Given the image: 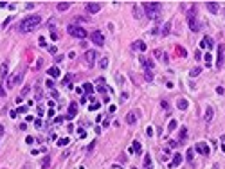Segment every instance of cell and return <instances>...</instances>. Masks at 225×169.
<instances>
[{
  "label": "cell",
  "instance_id": "obj_22",
  "mask_svg": "<svg viewBox=\"0 0 225 169\" xmlns=\"http://www.w3.org/2000/svg\"><path fill=\"white\" fill-rule=\"evenodd\" d=\"M7 69H9V65H7V63H2V67H0V79H4V77L7 76Z\"/></svg>",
  "mask_w": 225,
  "mask_h": 169
},
{
  "label": "cell",
  "instance_id": "obj_2",
  "mask_svg": "<svg viewBox=\"0 0 225 169\" xmlns=\"http://www.w3.org/2000/svg\"><path fill=\"white\" fill-rule=\"evenodd\" d=\"M142 9H144V15L151 20H158L160 18V9L162 6L158 2H144L142 4Z\"/></svg>",
  "mask_w": 225,
  "mask_h": 169
},
{
  "label": "cell",
  "instance_id": "obj_28",
  "mask_svg": "<svg viewBox=\"0 0 225 169\" xmlns=\"http://www.w3.org/2000/svg\"><path fill=\"white\" fill-rule=\"evenodd\" d=\"M132 151H133V153H141V151H142V148H141V142H139V140H135V142L132 144Z\"/></svg>",
  "mask_w": 225,
  "mask_h": 169
},
{
  "label": "cell",
  "instance_id": "obj_18",
  "mask_svg": "<svg viewBox=\"0 0 225 169\" xmlns=\"http://www.w3.org/2000/svg\"><path fill=\"white\" fill-rule=\"evenodd\" d=\"M212 45H214V43H212V40H211L209 36H205V38H204V40L200 41V47H202V49H205V47H209V49H212Z\"/></svg>",
  "mask_w": 225,
  "mask_h": 169
},
{
  "label": "cell",
  "instance_id": "obj_17",
  "mask_svg": "<svg viewBox=\"0 0 225 169\" xmlns=\"http://www.w3.org/2000/svg\"><path fill=\"white\" fill-rule=\"evenodd\" d=\"M47 74H49V76H52V77H56V79H58V77L61 76V70H60L58 67H52V69H49V70H47Z\"/></svg>",
  "mask_w": 225,
  "mask_h": 169
},
{
  "label": "cell",
  "instance_id": "obj_10",
  "mask_svg": "<svg viewBox=\"0 0 225 169\" xmlns=\"http://www.w3.org/2000/svg\"><path fill=\"white\" fill-rule=\"evenodd\" d=\"M212 115H214V108H212V106H207V108H205V114H204V123L209 124V123L212 121Z\"/></svg>",
  "mask_w": 225,
  "mask_h": 169
},
{
  "label": "cell",
  "instance_id": "obj_51",
  "mask_svg": "<svg viewBox=\"0 0 225 169\" xmlns=\"http://www.w3.org/2000/svg\"><path fill=\"white\" fill-rule=\"evenodd\" d=\"M2 135H4V126L0 124V137H2Z\"/></svg>",
  "mask_w": 225,
  "mask_h": 169
},
{
  "label": "cell",
  "instance_id": "obj_11",
  "mask_svg": "<svg viewBox=\"0 0 225 169\" xmlns=\"http://www.w3.org/2000/svg\"><path fill=\"white\" fill-rule=\"evenodd\" d=\"M187 25H189V29H191L193 32H198V31H200V22H198L196 18H189V20H187Z\"/></svg>",
  "mask_w": 225,
  "mask_h": 169
},
{
  "label": "cell",
  "instance_id": "obj_8",
  "mask_svg": "<svg viewBox=\"0 0 225 169\" xmlns=\"http://www.w3.org/2000/svg\"><path fill=\"white\" fill-rule=\"evenodd\" d=\"M85 60H87L88 67H94V61H95V50H87V52H85Z\"/></svg>",
  "mask_w": 225,
  "mask_h": 169
},
{
  "label": "cell",
  "instance_id": "obj_16",
  "mask_svg": "<svg viewBox=\"0 0 225 169\" xmlns=\"http://www.w3.org/2000/svg\"><path fill=\"white\" fill-rule=\"evenodd\" d=\"M171 24L173 22H166L164 24V27H162V31H160V34L166 38V36H169V32H171Z\"/></svg>",
  "mask_w": 225,
  "mask_h": 169
},
{
  "label": "cell",
  "instance_id": "obj_26",
  "mask_svg": "<svg viewBox=\"0 0 225 169\" xmlns=\"http://www.w3.org/2000/svg\"><path fill=\"white\" fill-rule=\"evenodd\" d=\"M135 121H137L135 114H132V111H130V114H126V123H128V124H135Z\"/></svg>",
  "mask_w": 225,
  "mask_h": 169
},
{
  "label": "cell",
  "instance_id": "obj_20",
  "mask_svg": "<svg viewBox=\"0 0 225 169\" xmlns=\"http://www.w3.org/2000/svg\"><path fill=\"white\" fill-rule=\"evenodd\" d=\"M196 15H198L196 6H191V7L187 9V20H189V18H196Z\"/></svg>",
  "mask_w": 225,
  "mask_h": 169
},
{
  "label": "cell",
  "instance_id": "obj_24",
  "mask_svg": "<svg viewBox=\"0 0 225 169\" xmlns=\"http://www.w3.org/2000/svg\"><path fill=\"white\" fill-rule=\"evenodd\" d=\"M155 58H158V60H162L164 63H167V56H166L162 50H155Z\"/></svg>",
  "mask_w": 225,
  "mask_h": 169
},
{
  "label": "cell",
  "instance_id": "obj_52",
  "mask_svg": "<svg viewBox=\"0 0 225 169\" xmlns=\"http://www.w3.org/2000/svg\"><path fill=\"white\" fill-rule=\"evenodd\" d=\"M6 6H7L6 2H0V7H6Z\"/></svg>",
  "mask_w": 225,
  "mask_h": 169
},
{
  "label": "cell",
  "instance_id": "obj_12",
  "mask_svg": "<svg viewBox=\"0 0 225 169\" xmlns=\"http://www.w3.org/2000/svg\"><path fill=\"white\" fill-rule=\"evenodd\" d=\"M195 149H196L198 153H202V155H209V146H207L205 142H198V144L195 146Z\"/></svg>",
  "mask_w": 225,
  "mask_h": 169
},
{
  "label": "cell",
  "instance_id": "obj_3",
  "mask_svg": "<svg viewBox=\"0 0 225 169\" xmlns=\"http://www.w3.org/2000/svg\"><path fill=\"white\" fill-rule=\"evenodd\" d=\"M67 31H69V34L72 36V38H79V40H83V38H87V31L83 29V27H79V25H69L67 27Z\"/></svg>",
  "mask_w": 225,
  "mask_h": 169
},
{
  "label": "cell",
  "instance_id": "obj_27",
  "mask_svg": "<svg viewBox=\"0 0 225 169\" xmlns=\"http://www.w3.org/2000/svg\"><path fill=\"white\" fill-rule=\"evenodd\" d=\"M83 92H85V94H88V95H92V92H94V86H92L90 83H85V85H83Z\"/></svg>",
  "mask_w": 225,
  "mask_h": 169
},
{
  "label": "cell",
  "instance_id": "obj_14",
  "mask_svg": "<svg viewBox=\"0 0 225 169\" xmlns=\"http://www.w3.org/2000/svg\"><path fill=\"white\" fill-rule=\"evenodd\" d=\"M78 115V103H70L69 104V119H74Z\"/></svg>",
  "mask_w": 225,
  "mask_h": 169
},
{
  "label": "cell",
  "instance_id": "obj_15",
  "mask_svg": "<svg viewBox=\"0 0 225 169\" xmlns=\"http://www.w3.org/2000/svg\"><path fill=\"white\" fill-rule=\"evenodd\" d=\"M182 155L180 153H175V156H173V160H171V164H169V167H178L180 164H182Z\"/></svg>",
  "mask_w": 225,
  "mask_h": 169
},
{
  "label": "cell",
  "instance_id": "obj_32",
  "mask_svg": "<svg viewBox=\"0 0 225 169\" xmlns=\"http://www.w3.org/2000/svg\"><path fill=\"white\" fill-rule=\"evenodd\" d=\"M99 67L101 69H108V58H101L99 60Z\"/></svg>",
  "mask_w": 225,
  "mask_h": 169
},
{
  "label": "cell",
  "instance_id": "obj_37",
  "mask_svg": "<svg viewBox=\"0 0 225 169\" xmlns=\"http://www.w3.org/2000/svg\"><path fill=\"white\" fill-rule=\"evenodd\" d=\"M193 153H195L193 149H187V155H186V158H187V162H191V160H193Z\"/></svg>",
  "mask_w": 225,
  "mask_h": 169
},
{
  "label": "cell",
  "instance_id": "obj_46",
  "mask_svg": "<svg viewBox=\"0 0 225 169\" xmlns=\"http://www.w3.org/2000/svg\"><path fill=\"white\" fill-rule=\"evenodd\" d=\"M27 92H29V86H24V90H22V95H25ZM22 95H20V97H22Z\"/></svg>",
  "mask_w": 225,
  "mask_h": 169
},
{
  "label": "cell",
  "instance_id": "obj_40",
  "mask_svg": "<svg viewBox=\"0 0 225 169\" xmlns=\"http://www.w3.org/2000/svg\"><path fill=\"white\" fill-rule=\"evenodd\" d=\"M204 58H205V63L209 65V63H211V54H209V52H205V56H204Z\"/></svg>",
  "mask_w": 225,
  "mask_h": 169
},
{
  "label": "cell",
  "instance_id": "obj_50",
  "mask_svg": "<svg viewBox=\"0 0 225 169\" xmlns=\"http://www.w3.org/2000/svg\"><path fill=\"white\" fill-rule=\"evenodd\" d=\"M216 92H218V94L221 95V94H223V86H218V88H216Z\"/></svg>",
  "mask_w": 225,
  "mask_h": 169
},
{
  "label": "cell",
  "instance_id": "obj_48",
  "mask_svg": "<svg viewBox=\"0 0 225 169\" xmlns=\"http://www.w3.org/2000/svg\"><path fill=\"white\" fill-rule=\"evenodd\" d=\"M49 52H50V54H56V47H49Z\"/></svg>",
  "mask_w": 225,
  "mask_h": 169
},
{
  "label": "cell",
  "instance_id": "obj_38",
  "mask_svg": "<svg viewBox=\"0 0 225 169\" xmlns=\"http://www.w3.org/2000/svg\"><path fill=\"white\" fill-rule=\"evenodd\" d=\"M63 121H65V117H61V115H58V117L54 119V123H56V124H60V123H63Z\"/></svg>",
  "mask_w": 225,
  "mask_h": 169
},
{
  "label": "cell",
  "instance_id": "obj_53",
  "mask_svg": "<svg viewBox=\"0 0 225 169\" xmlns=\"http://www.w3.org/2000/svg\"><path fill=\"white\" fill-rule=\"evenodd\" d=\"M223 151H225V142H223Z\"/></svg>",
  "mask_w": 225,
  "mask_h": 169
},
{
  "label": "cell",
  "instance_id": "obj_39",
  "mask_svg": "<svg viewBox=\"0 0 225 169\" xmlns=\"http://www.w3.org/2000/svg\"><path fill=\"white\" fill-rule=\"evenodd\" d=\"M25 142H27L29 146H33V144H34V137H27V139H25Z\"/></svg>",
  "mask_w": 225,
  "mask_h": 169
},
{
  "label": "cell",
  "instance_id": "obj_4",
  "mask_svg": "<svg viewBox=\"0 0 225 169\" xmlns=\"http://www.w3.org/2000/svg\"><path fill=\"white\" fill-rule=\"evenodd\" d=\"M141 63L144 65L146 79H148V81H153V61H151V60H146L144 56H142V58H141Z\"/></svg>",
  "mask_w": 225,
  "mask_h": 169
},
{
  "label": "cell",
  "instance_id": "obj_25",
  "mask_svg": "<svg viewBox=\"0 0 225 169\" xmlns=\"http://www.w3.org/2000/svg\"><path fill=\"white\" fill-rule=\"evenodd\" d=\"M144 169H151V156H150V153L144 155Z\"/></svg>",
  "mask_w": 225,
  "mask_h": 169
},
{
  "label": "cell",
  "instance_id": "obj_5",
  "mask_svg": "<svg viewBox=\"0 0 225 169\" xmlns=\"http://www.w3.org/2000/svg\"><path fill=\"white\" fill-rule=\"evenodd\" d=\"M22 79H24V70H22V72H18V74H13V76L7 79V88H15L16 85H20V83H22Z\"/></svg>",
  "mask_w": 225,
  "mask_h": 169
},
{
  "label": "cell",
  "instance_id": "obj_23",
  "mask_svg": "<svg viewBox=\"0 0 225 169\" xmlns=\"http://www.w3.org/2000/svg\"><path fill=\"white\" fill-rule=\"evenodd\" d=\"M69 7H70L69 2H58V6H56V9H58V11H67Z\"/></svg>",
  "mask_w": 225,
  "mask_h": 169
},
{
  "label": "cell",
  "instance_id": "obj_7",
  "mask_svg": "<svg viewBox=\"0 0 225 169\" xmlns=\"http://www.w3.org/2000/svg\"><path fill=\"white\" fill-rule=\"evenodd\" d=\"M223 56H225V45H218V52H216V67L223 65Z\"/></svg>",
  "mask_w": 225,
  "mask_h": 169
},
{
  "label": "cell",
  "instance_id": "obj_29",
  "mask_svg": "<svg viewBox=\"0 0 225 169\" xmlns=\"http://www.w3.org/2000/svg\"><path fill=\"white\" fill-rule=\"evenodd\" d=\"M200 72H202V67H195V69H191V70H189V76H191V77H196Z\"/></svg>",
  "mask_w": 225,
  "mask_h": 169
},
{
  "label": "cell",
  "instance_id": "obj_43",
  "mask_svg": "<svg viewBox=\"0 0 225 169\" xmlns=\"http://www.w3.org/2000/svg\"><path fill=\"white\" fill-rule=\"evenodd\" d=\"M25 111H27L25 106H20V108H18V114H25Z\"/></svg>",
  "mask_w": 225,
  "mask_h": 169
},
{
  "label": "cell",
  "instance_id": "obj_6",
  "mask_svg": "<svg viewBox=\"0 0 225 169\" xmlns=\"http://www.w3.org/2000/svg\"><path fill=\"white\" fill-rule=\"evenodd\" d=\"M90 40H92V43H95V45H103V43H104V36H103L101 31H94V32L90 34Z\"/></svg>",
  "mask_w": 225,
  "mask_h": 169
},
{
  "label": "cell",
  "instance_id": "obj_19",
  "mask_svg": "<svg viewBox=\"0 0 225 169\" xmlns=\"http://www.w3.org/2000/svg\"><path fill=\"white\" fill-rule=\"evenodd\" d=\"M205 7H207L211 13H218V9H220V6H218L216 2H207V4H205Z\"/></svg>",
  "mask_w": 225,
  "mask_h": 169
},
{
  "label": "cell",
  "instance_id": "obj_49",
  "mask_svg": "<svg viewBox=\"0 0 225 169\" xmlns=\"http://www.w3.org/2000/svg\"><path fill=\"white\" fill-rule=\"evenodd\" d=\"M41 63H43V61H41V60H38V61H36V67H34V69H40V67H41Z\"/></svg>",
  "mask_w": 225,
  "mask_h": 169
},
{
  "label": "cell",
  "instance_id": "obj_30",
  "mask_svg": "<svg viewBox=\"0 0 225 169\" xmlns=\"http://www.w3.org/2000/svg\"><path fill=\"white\" fill-rule=\"evenodd\" d=\"M58 32H56V29H54V25L50 24V40H54V41H58Z\"/></svg>",
  "mask_w": 225,
  "mask_h": 169
},
{
  "label": "cell",
  "instance_id": "obj_36",
  "mask_svg": "<svg viewBox=\"0 0 225 169\" xmlns=\"http://www.w3.org/2000/svg\"><path fill=\"white\" fill-rule=\"evenodd\" d=\"M186 135H187V130H186V128H182V130H180V142L186 139Z\"/></svg>",
  "mask_w": 225,
  "mask_h": 169
},
{
  "label": "cell",
  "instance_id": "obj_13",
  "mask_svg": "<svg viewBox=\"0 0 225 169\" xmlns=\"http://www.w3.org/2000/svg\"><path fill=\"white\" fill-rule=\"evenodd\" d=\"M132 49H133V50H142V52H144V50H146V43H144L142 40H135V41L132 43Z\"/></svg>",
  "mask_w": 225,
  "mask_h": 169
},
{
  "label": "cell",
  "instance_id": "obj_9",
  "mask_svg": "<svg viewBox=\"0 0 225 169\" xmlns=\"http://www.w3.org/2000/svg\"><path fill=\"white\" fill-rule=\"evenodd\" d=\"M85 9L88 11V13H97L99 9H101V4H97V2H87V6H85Z\"/></svg>",
  "mask_w": 225,
  "mask_h": 169
},
{
  "label": "cell",
  "instance_id": "obj_41",
  "mask_svg": "<svg viewBox=\"0 0 225 169\" xmlns=\"http://www.w3.org/2000/svg\"><path fill=\"white\" fill-rule=\"evenodd\" d=\"M0 97H6V90H4L2 85H0Z\"/></svg>",
  "mask_w": 225,
  "mask_h": 169
},
{
  "label": "cell",
  "instance_id": "obj_31",
  "mask_svg": "<svg viewBox=\"0 0 225 169\" xmlns=\"http://www.w3.org/2000/svg\"><path fill=\"white\" fill-rule=\"evenodd\" d=\"M69 142H70V139H67V137H63V139H60V140H58V142H56V144H58L60 148H63V146H67Z\"/></svg>",
  "mask_w": 225,
  "mask_h": 169
},
{
  "label": "cell",
  "instance_id": "obj_21",
  "mask_svg": "<svg viewBox=\"0 0 225 169\" xmlns=\"http://www.w3.org/2000/svg\"><path fill=\"white\" fill-rule=\"evenodd\" d=\"M187 106H189V103H187L186 99H178V101H177V108H178V110L184 111V110H187Z\"/></svg>",
  "mask_w": 225,
  "mask_h": 169
},
{
  "label": "cell",
  "instance_id": "obj_44",
  "mask_svg": "<svg viewBox=\"0 0 225 169\" xmlns=\"http://www.w3.org/2000/svg\"><path fill=\"white\" fill-rule=\"evenodd\" d=\"M34 126H36V128H41V121H40V119H36V121H34Z\"/></svg>",
  "mask_w": 225,
  "mask_h": 169
},
{
  "label": "cell",
  "instance_id": "obj_42",
  "mask_svg": "<svg viewBox=\"0 0 225 169\" xmlns=\"http://www.w3.org/2000/svg\"><path fill=\"white\" fill-rule=\"evenodd\" d=\"M177 50H178V54H180V56H186V50H184L182 47H177Z\"/></svg>",
  "mask_w": 225,
  "mask_h": 169
},
{
  "label": "cell",
  "instance_id": "obj_35",
  "mask_svg": "<svg viewBox=\"0 0 225 169\" xmlns=\"http://www.w3.org/2000/svg\"><path fill=\"white\" fill-rule=\"evenodd\" d=\"M49 164H50V158H49V156H45V160H43L41 167H43V169H49Z\"/></svg>",
  "mask_w": 225,
  "mask_h": 169
},
{
  "label": "cell",
  "instance_id": "obj_47",
  "mask_svg": "<svg viewBox=\"0 0 225 169\" xmlns=\"http://www.w3.org/2000/svg\"><path fill=\"white\" fill-rule=\"evenodd\" d=\"M94 146H95V140H94V142H92V144H90V146H88V149H87V151H88V153H90V151H92V149H94Z\"/></svg>",
  "mask_w": 225,
  "mask_h": 169
},
{
  "label": "cell",
  "instance_id": "obj_45",
  "mask_svg": "<svg viewBox=\"0 0 225 169\" xmlns=\"http://www.w3.org/2000/svg\"><path fill=\"white\" fill-rule=\"evenodd\" d=\"M78 133H79V137H83V139H85V130H83V128H79V130H78Z\"/></svg>",
  "mask_w": 225,
  "mask_h": 169
},
{
  "label": "cell",
  "instance_id": "obj_33",
  "mask_svg": "<svg viewBox=\"0 0 225 169\" xmlns=\"http://www.w3.org/2000/svg\"><path fill=\"white\" fill-rule=\"evenodd\" d=\"M177 126H178V123L173 119V121H169V126H167V130H169V131H173V130H177Z\"/></svg>",
  "mask_w": 225,
  "mask_h": 169
},
{
  "label": "cell",
  "instance_id": "obj_1",
  "mask_svg": "<svg viewBox=\"0 0 225 169\" xmlns=\"http://www.w3.org/2000/svg\"><path fill=\"white\" fill-rule=\"evenodd\" d=\"M40 24H41V16L40 15H31V16H27V18H24L20 22L18 31L24 32V34H27V32H33L34 29H38Z\"/></svg>",
  "mask_w": 225,
  "mask_h": 169
},
{
  "label": "cell",
  "instance_id": "obj_34",
  "mask_svg": "<svg viewBox=\"0 0 225 169\" xmlns=\"http://www.w3.org/2000/svg\"><path fill=\"white\" fill-rule=\"evenodd\" d=\"M99 106H101V104H99V103H97V101H94V103H92V104H90V106H88V110H90V111H95V110H97V108H99Z\"/></svg>",
  "mask_w": 225,
  "mask_h": 169
}]
</instances>
